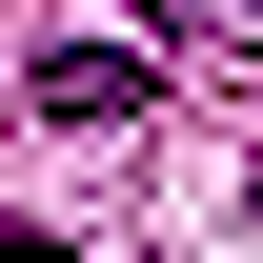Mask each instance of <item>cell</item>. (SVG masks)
Segmentation results:
<instances>
[{
	"instance_id": "1",
	"label": "cell",
	"mask_w": 263,
	"mask_h": 263,
	"mask_svg": "<svg viewBox=\"0 0 263 263\" xmlns=\"http://www.w3.org/2000/svg\"><path fill=\"white\" fill-rule=\"evenodd\" d=\"M21 81H41V122H122V101H142L122 41H61V61H21Z\"/></svg>"
},
{
	"instance_id": "2",
	"label": "cell",
	"mask_w": 263,
	"mask_h": 263,
	"mask_svg": "<svg viewBox=\"0 0 263 263\" xmlns=\"http://www.w3.org/2000/svg\"><path fill=\"white\" fill-rule=\"evenodd\" d=\"M202 21H223V41H263V0H202Z\"/></svg>"
}]
</instances>
